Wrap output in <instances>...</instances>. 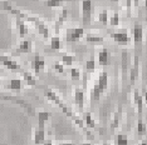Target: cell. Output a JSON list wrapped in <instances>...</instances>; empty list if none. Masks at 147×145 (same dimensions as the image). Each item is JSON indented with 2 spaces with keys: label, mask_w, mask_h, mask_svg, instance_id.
<instances>
[{
  "label": "cell",
  "mask_w": 147,
  "mask_h": 145,
  "mask_svg": "<svg viewBox=\"0 0 147 145\" xmlns=\"http://www.w3.org/2000/svg\"><path fill=\"white\" fill-rule=\"evenodd\" d=\"M1 8L5 9V10H8V11H10L11 14H14L15 16H18V18L24 19L25 21L33 23V24H34V26L36 28V30L39 31V34L43 35V38L48 39L49 36H51V33H49L48 25H47L40 18H38V16H34V15H29V14H26V13L20 11L19 9H15L14 6H11L8 1H3V3H1Z\"/></svg>",
  "instance_id": "cell-1"
},
{
  "label": "cell",
  "mask_w": 147,
  "mask_h": 145,
  "mask_svg": "<svg viewBox=\"0 0 147 145\" xmlns=\"http://www.w3.org/2000/svg\"><path fill=\"white\" fill-rule=\"evenodd\" d=\"M107 88H108V74L106 71H101L98 75V80L91 91V99L94 101L99 100L101 95L107 90Z\"/></svg>",
  "instance_id": "cell-2"
},
{
  "label": "cell",
  "mask_w": 147,
  "mask_h": 145,
  "mask_svg": "<svg viewBox=\"0 0 147 145\" xmlns=\"http://www.w3.org/2000/svg\"><path fill=\"white\" fill-rule=\"evenodd\" d=\"M44 95H45L47 99H49L51 101H53V103H55L57 105H58V106L62 109L63 113H64L65 115H68L69 118H72V119H73V118L76 116V114L72 111V109L69 108V106H67V105L64 104V101L62 100L61 96H59V95L57 94L54 90H52V89L47 88V89H44Z\"/></svg>",
  "instance_id": "cell-3"
},
{
  "label": "cell",
  "mask_w": 147,
  "mask_h": 145,
  "mask_svg": "<svg viewBox=\"0 0 147 145\" xmlns=\"http://www.w3.org/2000/svg\"><path fill=\"white\" fill-rule=\"evenodd\" d=\"M132 40L135 43V48L137 51H141L143 44V26L141 23H135L132 28Z\"/></svg>",
  "instance_id": "cell-4"
},
{
  "label": "cell",
  "mask_w": 147,
  "mask_h": 145,
  "mask_svg": "<svg viewBox=\"0 0 147 145\" xmlns=\"http://www.w3.org/2000/svg\"><path fill=\"white\" fill-rule=\"evenodd\" d=\"M111 38L116 43H118V44H121V45H128L129 43H131V40H132V38H131V35H129L128 30H126V29H121V30L112 31L111 33Z\"/></svg>",
  "instance_id": "cell-5"
},
{
  "label": "cell",
  "mask_w": 147,
  "mask_h": 145,
  "mask_svg": "<svg viewBox=\"0 0 147 145\" xmlns=\"http://www.w3.org/2000/svg\"><path fill=\"white\" fill-rule=\"evenodd\" d=\"M82 20L84 25H89L92 20V0H82Z\"/></svg>",
  "instance_id": "cell-6"
},
{
  "label": "cell",
  "mask_w": 147,
  "mask_h": 145,
  "mask_svg": "<svg viewBox=\"0 0 147 145\" xmlns=\"http://www.w3.org/2000/svg\"><path fill=\"white\" fill-rule=\"evenodd\" d=\"M84 36V29L78 26V28H69L65 30V40L72 43L82 39Z\"/></svg>",
  "instance_id": "cell-7"
},
{
  "label": "cell",
  "mask_w": 147,
  "mask_h": 145,
  "mask_svg": "<svg viewBox=\"0 0 147 145\" xmlns=\"http://www.w3.org/2000/svg\"><path fill=\"white\" fill-rule=\"evenodd\" d=\"M0 63H1L3 65L9 69V70H13V71H22L23 72V69L20 67V64H19L16 60H14L13 58L8 57V55H0Z\"/></svg>",
  "instance_id": "cell-8"
},
{
  "label": "cell",
  "mask_w": 147,
  "mask_h": 145,
  "mask_svg": "<svg viewBox=\"0 0 147 145\" xmlns=\"http://www.w3.org/2000/svg\"><path fill=\"white\" fill-rule=\"evenodd\" d=\"M32 68L34 70L35 74H39L40 71H43L45 69V59L39 54H35V57L32 60Z\"/></svg>",
  "instance_id": "cell-9"
},
{
  "label": "cell",
  "mask_w": 147,
  "mask_h": 145,
  "mask_svg": "<svg viewBox=\"0 0 147 145\" xmlns=\"http://www.w3.org/2000/svg\"><path fill=\"white\" fill-rule=\"evenodd\" d=\"M138 72H140V58L138 55H135L131 68H129V81H131V84L136 81L137 76H138Z\"/></svg>",
  "instance_id": "cell-10"
},
{
  "label": "cell",
  "mask_w": 147,
  "mask_h": 145,
  "mask_svg": "<svg viewBox=\"0 0 147 145\" xmlns=\"http://www.w3.org/2000/svg\"><path fill=\"white\" fill-rule=\"evenodd\" d=\"M111 59H112V55L108 49L102 48L98 51V64L99 65H103V67L105 65H109L111 64Z\"/></svg>",
  "instance_id": "cell-11"
},
{
  "label": "cell",
  "mask_w": 147,
  "mask_h": 145,
  "mask_svg": "<svg viewBox=\"0 0 147 145\" xmlns=\"http://www.w3.org/2000/svg\"><path fill=\"white\" fill-rule=\"evenodd\" d=\"M33 50V43L32 40H28V39H24L19 43L18 48H16L15 53L16 54H28Z\"/></svg>",
  "instance_id": "cell-12"
},
{
  "label": "cell",
  "mask_w": 147,
  "mask_h": 145,
  "mask_svg": "<svg viewBox=\"0 0 147 145\" xmlns=\"http://www.w3.org/2000/svg\"><path fill=\"white\" fill-rule=\"evenodd\" d=\"M129 68H131V57H129L128 51L123 50L122 51V72H123V76L127 75V71H129Z\"/></svg>",
  "instance_id": "cell-13"
},
{
  "label": "cell",
  "mask_w": 147,
  "mask_h": 145,
  "mask_svg": "<svg viewBox=\"0 0 147 145\" xmlns=\"http://www.w3.org/2000/svg\"><path fill=\"white\" fill-rule=\"evenodd\" d=\"M68 13H69L68 9H67V8H63V9H62V13L59 14L58 19H57V21H55V34H57V35L59 34V30H61L62 25L64 24L67 16H68Z\"/></svg>",
  "instance_id": "cell-14"
},
{
  "label": "cell",
  "mask_w": 147,
  "mask_h": 145,
  "mask_svg": "<svg viewBox=\"0 0 147 145\" xmlns=\"http://www.w3.org/2000/svg\"><path fill=\"white\" fill-rule=\"evenodd\" d=\"M33 140H34V144L39 145L43 144L45 140V129L44 128H36L34 130V135H33Z\"/></svg>",
  "instance_id": "cell-15"
},
{
  "label": "cell",
  "mask_w": 147,
  "mask_h": 145,
  "mask_svg": "<svg viewBox=\"0 0 147 145\" xmlns=\"http://www.w3.org/2000/svg\"><path fill=\"white\" fill-rule=\"evenodd\" d=\"M15 24H16V28H18V31H19L20 38H24V36L28 34V25H26V21L24 20V19L18 18V16H16Z\"/></svg>",
  "instance_id": "cell-16"
},
{
  "label": "cell",
  "mask_w": 147,
  "mask_h": 145,
  "mask_svg": "<svg viewBox=\"0 0 147 145\" xmlns=\"http://www.w3.org/2000/svg\"><path fill=\"white\" fill-rule=\"evenodd\" d=\"M74 101L79 109H83V105H84V90L83 89L81 88L74 89Z\"/></svg>",
  "instance_id": "cell-17"
},
{
  "label": "cell",
  "mask_w": 147,
  "mask_h": 145,
  "mask_svg": "<svg viewBox=\"0 0 147 145\" xmlns=\"http://www.w3.org/2000/svg\"><path fill=\"white\" fill-rule=\"evenodd\" d=\"M133 101H135V104L137 106V111H138V114H141L142 109H143V96L138 91V89H135V90H133Z\"/></svg>",
  "instance_id": "cell-18"
},
{
  "label": "cell",
  "mask_w": 147,
  "mask_h": 145,
  "mask_svg": "<svg viewBox=\"0 0 147 145\" xmlns=\"http://www.w3.org/2000/svg\"><path fill=\"white\" fill-rule=\"evenodd\" d=\"M51 118V113L49 111H39L38 113V126L39 128H44L45 123L49 120Z\"/></svg>",
  "instance_id": "cell-19"
},
{
  "label": "cell",
  "mask_w": 147,
  "mask_h": 145,
  "mask_svg": "<svg viewBox=\"0 0 147 145\" xmlns=\"http://www.w3.org/2000/svg\"><path fill=\"white\" fill-rule=\"evenodd\" d=\"M6 88L10 89V90H22V88H23L22 79H11L8 83V85H6Z\"/></svg>",
  "instance_id": "cell-20"
},
{
  "label": "cell",
  "mask_w": 147,
  "mask_h": 145,
  "mask_svg": "<svg viewBox=\"0 0 147 145\" xmlns=\"http://www.w3.org/2000/svg\"><path fill=\"white\" fill-rule=\"evenodd\" d=\"M82 119H83V121H84V124H86V126L88 128V129H93V128L96 126V121L92 118V114L91 113H84V114H83Z\"/></svg>",
  "instance_id": "cell-21"
},
{
  "label": "cell",
  "mask_w": 147,
  "mask_h": 145,
  "mask_svg": "<svg viewBox=\"0 0 147 145\" xmlns=\"http://www.w3.org/2000/svg\"><path fill=\"white\" fill-rule=\"evenodd\" d=\"M86 40L88 43H93V44H102L105 41V38L97 34H88L86 36Z\"/></svg>",
  "instance_id": "cell-22"
},
{
  "label": "cell",
  "mask_w": 147,
  "mask_h": 145,
  "mask_svg": "<svg viewBox=\"0 0 147 145\" xmlns=\"http://www.w3.org/2000/svg\"><path fill=\"white\" fill-rule=\"evenodd\" d=\"M121 118H122V109L118 108V110H117L115 113V115H113V119H112V123H111V129L112 130H115L116 128L118 126Z\"/></svg>",
  "instance_id": "cell-23"
},
{
  "label": "cell",
  "mask_w": 147,
  "mask_h": 145,
  "mask_svg": "<svg viewBox=\"0 0 147 145\" xmlns=\"http://www.w3.org/2000/svg\"><path fill=\"white\" fill-rule=\"evenodd\" d=\"M23 78H24L25 83L28 84V85H30V86H33V85H35V84H36V78L32 74V72L23 70Z\"/></svg>",
  "instance_id": "cell-24"
},
{
  "label": "cell",
  "mask_w": 147,
  "mask_h": 145,
  "mask_svg": "<svg viewBox=\"0 0 147 145\" xmlns=\"http://www.w3.org/2000/svg\"><path fill=\"white\" fill-rule=\"evenodd\" d=\"M51 48L53 50H59L62 48V40L59 35H54L51 38Z\"/></svg>",
  "instance_id": "cell-25"
},
{
  "label": "cell",
  "mask_w": 147,
  "mask_h": 145,
  "mask_svg": "<svg viewBox=\"0 0 147 145\" xmlns=\"http://www.w3.org/2000/svg\"><path fill=\"white\" fill-rule=\"evenodd\" d=\"M115 145H128V138L125 134H117L115 138Z\"/></svg>",
  "instance_id": "cell-26"
},
{
  "label": "cell",
  "mask_w": 147,
  "mask_h": 145,
  "mask_svg": "<svg viewBox=\"0 0 147 145\" xmlns=\"http://www.w3.org/2000/svg\"><path fill=\"white\" fill-rule=\"evenodd\" d=\"M76 61V57L72 54H63L62 55V63L67 67H71L73 63Z\"/></svg>",
  "instance_id": "cell-27"
},
{
  "label": "cell",
  "mask_w": 147,
  "mask_h": 145,
  "mask_svg": "<svg viewBox=\"0 0 147 145\" xmlns=\"http://www.w3.org/2000/svg\"><path fill=\"white\" fill-rule=\"evenodd\" d=\"M65 1H69V0H45V5L48 8H58Z\"/></svg>",
  "instance_id": "cell-28"
},
{
  "label": "cell",
  "mask_w": 147,
  "mask_h": 145,
  "mask_svg": "<svg viewBox=\"0 0 147 145\" xmlns=\"http://www.w3.org/2000/svg\"><path fill=\"white\" fill-rule=\"evenodd\" d=\"M137 133H138V135H145L147 133V126L141 118L137 121Z\"/></svg>",
  "instance_id": "cell-29"
},
{
  "label": "cell",
  "mask_w": 147,
  "mask_h": 145,
  "mask_svg": "<svg viewBox=\"0 0 147 145\" xmlns=\"http://www.w3.org/2000/svg\"><path fill=\"white\" fill-rule=\"evenodd\" d=\"M108 19H109L108 10L103 9V10L99 11V14H98V21L99 23H102V24H107V23H108Z\"/></svg>",
  "instance_id": "cell-30"
},
{
  "label": "cell",
  "mask_w": 147,
  "mask_h": 145,
  "mask_svg": "<svg viewBox=\"0 0 147 145\" xmlns=\"http://www.w3.org/2000/svg\"><path fill=\"white\" fill-rule=\"evenodd\" d=\"M84 69H86V71H93L96 69V60H94V58L93 57L86 61Z\"/></svg>",
  "instance_id": "cell-31"
},
{
  "label": "cell",
  "mask_w": 147,
  "mask_h": 145,
  "mask_svg": "<svg viewBox=\"0 0 147 145\" xmlns=\"http://www.w3.org/2000/svg\"><path fill=\"white\" fill-rule=\"evenodd\" d=\"M108 23H109V24H111L112 26H117V25L119 24V14H118V11H115L111 16H109Z\"/></svg>",
  "instance_id": "cell-32"
},
{
  "label": "cell",
  "mask_w": 147,
  "mask_h": 145,
  "mask_svg": "<svg viewBox=\"0 0 147 145\" xmlns=\"http://www.w3.org/2000/svg\"><path fill=\"white\" fill-rule=\"evenodd\" d=\"M71 78L73 80H79L81 79V69L79 68H72L71 69Z\"/></svg>",
  "instance_id": "cell-33"
},
{
  "label": "cell",
  "mask_w": 147,
  "mask_h": 145,
  "mask_svg": "<svg viewBox=\"0 0 147 145\" xmlns=\"http://www.w3.org/2000/svg\"><path fill=\"white\" fill-rule=\"evenodd\" d=\"M64 67H65V65L63 64L62 61H55L54 64H53V68H54V70L58 71V72H64Z\"/></svg>",
  "instance_id": "cell-34"
},
{
  "label": "cell",
  "mask_w": 147,
  "mask_h": 145,
  "mask_svg": "<svg viewBox=\"0 0 147 145\" xmlns=\"http://www.w3.org/2000/svg\"><path fill=\"white\" fill-rule=\"evenodd\" d=\"M132 5H133V0H126V9L128 15L132 14Z\"/></svg>",
  "instance_id": "cell-35"
},
{
  "label": "cell",
  "mask_w": 147,
  "mask_h": 145,
  "mask_svg": "<svg viewBox=\"0 0 147 145\" xmlns=\"http://www.w3.org/2000/svg\"><path fill=\"white\" fill-rule=\"evenodd\" d=\"M58 145H76V143H73V141H63V143H59Z\"/></svg>",
  "instance_id": "cell-36"
},
{
  "label": "cell",
  "mask_w": 147,
  "mask_h": 145,
  "mask_svg": "<svg viewBox=\"0 0 147 145\" xmlns=\"http://www.w3.org/2000/svg\"><path fill=\"white\" fill-rule=\"evenodd\" d=\"M43 145H53V141L51 139H45L44 143H43Z\"/></svg>",
  "instance_id": "cell-37"
},
{
  "label": "cell",
  "mask_w": 147,
  "mask_h": 145,
  "mask_svg": "<svg viewBox=\"0 0 147 145\" xmlns=\"http://www.w3.org/2000/svg\"><path fill=\"white\" fill-rule=\"evenodd\" d=\"M140 145H147V139H143L141 143H140Z\"/></svg>",
  "instance_id": "cell-38"
},
{
  "label": "cell",
  "mask_w": 147,
  "mask_h": 145,
  "mask_svg": "<svg viewBox=\"0 0 147 145\" xmlns=\"http://www.w3.org/2000/svg\"><path fill=\"white\" fill-rule=\"evenodd\" d=\"M138 4H140V0H133V5L135 6H138Z\"/></svg>",
  "instance_id": "cell-39"
},
{
  "label": "cell",
  "mask_w": 147,
  "mask_h": 145,
  "mask_svg": "<svg viewBox=\"0 0 147 145\" xmlns=\"http://www.w3.org/2000/svg\"><path fill=\"white\" fill-rule=\"evenodd\" d=\"M143 99H145V100H146V103H147V90L145 91V93H143Z\"/></svg>",
  "instance_id": "cell-40"
},
{
  "label": "cell",
  "mask_w": 147,
  "mask_h": 145,
  "mask_svg": "<svg viewBox=\"0 0 147 145\" xmlns=\"http://www.w3.org/2000/svg\"><path fill=\"white\" fill-rule=\"evenodd\" d=\"M82 145H93V144H91V143H87V141H86V143H82Z\"/></svg>",
  "instance_id": "cell-41"
},
{
  "label": "cell",
  "mask_w": 147,
  "mask_h": 145,
  "mask_svg": "<svg viewBox=\"0 0 147 145\" xmlns=\"http://www.w3.org/2000/svg\"><path fill=\"white\" fill-rule=\"evenodd\" d=\"M145 6H146V9H147V0H145Z\"/></svg>",
  "instance_id": "cell-42"
},
{
  "label": "cell",
  "mask_w": 147,
  "mask_h": 145,
  "mask_svg": "<svg viewBox=\"0 0 147 145\" xmlns=\"http://www.w3.org/2000/svg\"><path fill=\"white\" fill-rule=\"evenodd\" d=\"M111 1H115L116 3V1H118V0H111Z\"/></svg>",
  "instance_id": "cell-43"
},
{
  "label": "cell",
  "mask_w": 147,
  "mask_h": 145,
  "mask_svg": "<svg viewBox=\"0 0 147 145\" xmlns=\"http://www.w3.org/2000/svg\"><path fill=\"white\" fill-rule=\"evenodd\" d=\"M105 145H109V144L108 143H105Z\"/></svg>",
  "instance_id": "cell-44"
}]
</instances>
